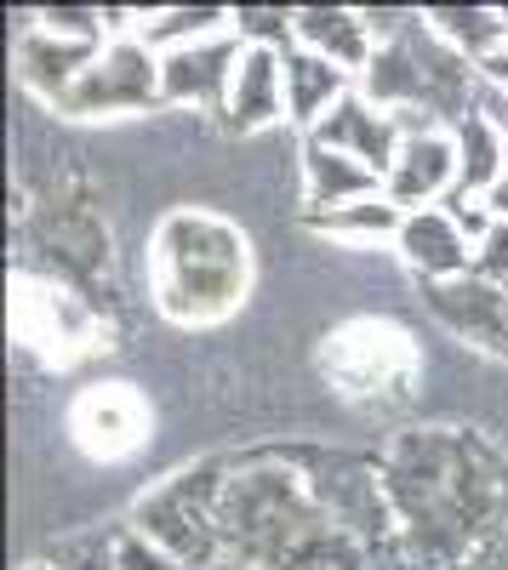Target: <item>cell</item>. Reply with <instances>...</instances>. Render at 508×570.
<instances>
[{"instance_id": "obj_2", "label": "cell", "mask_w": 508, "mask_h": 570, "mask_svg": "<svg viewBox=\"0 0 508 570\" xmlns=\"http://www.w3.org/2000/svg\"><path fill=\"white\" fill-rule=\"evenodd\" d=\"M155 303L177 325H212L246 303V234L212 212H172L155 228Z\"/></svg>"}, {"instance_id": "obj_25", "label": "cell", "mask_w": 508, "mask_h": 570, "mask_svg": "<svg viewBox=\"0 0 508 570\" xmlns=\"http://www.w3.org/2000/svg\"><path fill=\"white\" fill-rule=\"evenodd\" d=\"M29 570H52V564H29Z\"/></svg>"}, {"instance_id": "obj_11", "label": "cell", "mask_w": 508, "mask_h": 570, "mask_svg": "<svg viewBox=\"0 0 508 570\" xmlns=\"http://www.w3.org/2000/svg\"><path fill=\"white\" fill-rule=\"evenodd\" d=\"M98 52H104V40H69V35H52V29L35 23L18 40V80L35 91V98H46L58 109L75 91V80L98 63Z\"/></svg>"}, {"instance_id": "obj_24", "label": "cell", "mask_w": 508, "mask_h": 570, "mask_svg": "<svg viewBox=\"0 0 508 570\" xmlns=\"http://www.w3.org/2000/svg\"><path fill=\"white\" fill-rule=\"evenodd\" d=\"M480 80H491V86H502V91H508V46H502V52H497L491 63H480Z\"/></svg>"}, {"instance_id": "obj_12", "label": "cell", "mask_w": 508, "mask_h": 570, "mask_svg": "<svg viewBox=\"0 0 508 570\" xmlns=\"http://www.w3.org/2000/svg\"><path fill=\"white\" fill-rule=\"evenodd\" d=\"M314 142H326V149H343V155H354L360 166H372L378 177H389V166H394V155H400V126L378 109V104H365V91H349V98L320 120L314 131H309Z\"/></svg>"}, {"instance_id": "obj_22", "label": "cell", "mask_w": 508, "mask_h": 570, "mask_svg": "<svg viewBox=\"0 0 508 570\" xmlns=\"http://www.w3.org/2000/svg\"><path fill=\"white\" fill-rule=\"evenodd\" d=\"M475 274L491 285H508V223H497L486 240L475 246Z\"/></svg>"}, {"instance_id": "obj_9", "label": "cell", "mask_w": 508, "mask_h": 570, "mask_svg": "<svg viewBox=\"0 0 508 570\" xmlns=\"http://www.w3.org/2000/svg\"><path fill=\"white\" fill-rule=\"evenodd\" d=\"M246 63V40L228 29L195 46H177V52L160 58V86L166 104H201V109H228V91H235V75Z\"/></svg>"}, {"instance_id": "obj_3", "label": "cell", "mask_w": 508, "mask_h": 570, "mask_svg": "<svg viewBox=\"0 0 508 570\" xmlns=\"http://www.w3.org/2000/svg\"><path fill=\"white\" fill-rule=\"evenodd\" d=\"M228 462H201L172 473L166 485L144 491L131 508V531L149 537L160 553H172L183 570H217L223 537H217V502H223Z\"/></svg>"}, {"instance_id": "obj_21", "label": "cell", "mask_w": 508, "mask_h": 570, "mask_svg": "<svg viewBox=\"0 0 508 570\" xmlns=\"http://www.w3.org/2000/svg\"><path fill=\"white\" fill-rule=\"evenodd\" d=\"M115 564H120V570H183L172 553H160L149 537H137L131 525L115 537Z\"/></svg>"}, {"instance_id": "obj_6", "label": "cell", "mask_w": 508, "mask_h": 570, "mask_svg": "<svg viewBox=\"0 0 508 570\" xmlns=\"http://www.w3.org/2000/svg\"><path fill=\"white\" fill-rule=\"evenodd\" d=\"M12 331L23 337V348H35L46 365H75L80 354L109 348L98 314H91L80 297L58 292L52 279H35V274L12 279Z\"/></svg>"}, {"instance_id": "obj_5", "label": "cell", "mask_w": 508, "mask_h": 570, "mask_svg": "<svg viewBox=\"0 0 508 570\" xmlns=\"http://www.w3.org/2000/svg\"><path fill=\"white\" fill-rule=\"evenodd\" d=\"M155 104H166L160 52H149L137 35H120L115 46H104V52H98V63L75 80V91L58 104V115L109 120V115H144Z\"/></svg>"}, {"instance_id": "obj_8", "label": "cell", "mask_w": 508, "mask_h": 570, "mask_svg": "<svg viewBox=\"0 0 508 570\" xmlns=\"http://www.w3.org/2000/svg\"><path fill=\"white\" fill-rule=\"evenodd\" d=\"M423 297H429L434 320L451 331L457 343H475L480 354L508 360V285H491L480 274H463V279L423 285Z\"/></svg>"}, {"instance_id": "obj_23", "label": "cell", "mask_w": 508, "mask_h": 570, "mask_svg": "<svg viewBox=\"0 0 508 570\" xmlns=\"http://www.w3.org/2000/svg\"><path fill=\"white\" fill-rule=\"evenodd\" d=\"M486 206H491V217H497V223H508V171H502V177L491 183V195H486Z\"/></svg>"}, {"instance_id": "obj_7", "label": "cell", "mask_w": 508, "mask_h": 570, "mask_svg": "<svg viewBox=\"0 0 508 570\" xmlns=\"http://www.w3.org/2000/svg\"><path fill=\"white\" fill-rule=\"evenodd\" d=\"M69 434L86 456L98 462H120L144 445L149 434V405L131 383H91L80 389V400L69 405Z\"/></svg>"}, {"instance_id": "obj_15", "label": "cell", "mask_w": 508, "mask_h": 570, "mask_svg": "<svg viewBox=\"0 0 508 570\" xmlns=\"http://www.w3.org/2000/svg\"><path fill=\"white\" fill-rule=\"evenodd\" d=\"M303 177H309V212H338L354 200L383 195V177L372 166H360L343 149H326V142H303Z\"/></svg>"}, {"instance_id": "obj_14", "label": "cell", "mask_w": 508, "mask_h": 570, "mask_svg": "<svg viewBox=\"0 0 508 570\" xmlns=\"http://www.w3.org/2000/svg\"><path fill=\"white\" fill-rule=\"evenodd\" d=\"M286 115V52H268V46H246V63L228 91L223 126L228 131H257L268 120Z\"/></svg>"}, {"instance_id": "obj_16", "label": "cell", "mask_w": 508, "mask_h": 570, "mask_svg": "<svg viewBox=\"0 0 508 570\" xmlns=\"http://www.w3.org/2000/svg\"><path fill=\"white\" fill-rule=\"evenodd\" d=\"M343 98H349V69H338L332 58L309 52V46H292V52H286V120L314 131Z\"/></svg>"}, {"instance_id": "obj_19", "label": "cell", "mask_w": 508, "mask_h": 570, "mask_svg": "<svg viewBox=\"0 0 508 570\" xmlns=\"http://www.w3.org/2000/svg\"><path fill=\"white\" fill-rule=\"evenodd\" d=\"M457 155H463L457 188H463V195H491V183L508 171V137L469 109L463 126H457Z\"/></svg>"}, {"instance_id": "obj_10", "label": "cell", "mask_w": 508, "mask_h": 570, "mask_svg": "<svg viewBox=\"0 0 508 570\" xmlns=\"http://www.w3.org/2000/svg\"><path fill=\"white\" fill-rule=\"evenodd\" d=\"M457 171H463V155H457L451 137H440V131L406 137L394 166H389V177H383V195L400 212H429L434 200H446L457 188Z\"/></svg>"}, {"instance_id": "obj_1", "label": "cell", "mask_w": 508, "mask_h": 570, "mask_svg": "<svg viewBox=\"0 0 508 570\" xmlns=\"http://www.w3.org/2000/svg\"><path fill=\"white\" fill-rule=\"evenodd\" d=\"M378 485L411 570H463L508 513V468L475 428H406Z\"/></svg>"}, {"instance_id": "obj_13", "label": "cell", "mask_w": 508, "mask_h": 570, "mask_svg": "<svg viewBox=\"0 0 508 570\" xmlns=\"http://www.w3.org/2000/svg\"><path fill=\"white\" fill-rule=\"evenodd\" d=\"M400 257H406V268H411V274H423V285L475 274V246H469V234L457 228L440 206H429V212H406V228H400Z\"/></svg>"}, {"instance_id": "obj_18", "label": "cell", "mask_w": 508, "mask_h": 570, "mask_svg": "<svg viewBox=\"0 0 508 570\" xmlns=\"http://www.w3.org/2000/svg\"><path fill=\"white\" fill-rule=\"evenodd\" d=\"M423 23L451 46V52H463L469 63H491L508 46V18L486 12V7H434V12H423Z\"/></svg>"}, {"instance_id": "obj_20", "label": "cell", "mask_w": 508, "mask_h": 570, "mask_svg": "<svg viewBox=\"0 0 508 570\" xmlns=\"http://www.w3.org/2000/svg\"><path fill=\"white\" fill-rule=\"evenodd\" d=\"M309 228L338 234V240H378V234H394L400 240L406 212L389 195H372V200H354V206H338V212H309Z\"/></svg>"}, {"instance_id": "obj_4", "label": "cell", "mask_w": 508, "mask_h": 570, "mask_svg": "<svg viewBox=\"0 0 508 570\" xmlns=\"http://www.w3.org/2000/svg\"><path fill=\"white\" fill-rule=\"evenodd\" d=\"M320 371L354 405H394L418 383L423 354L394 320H349L320 343Z\"/></svg>"}, {"instance_id": "obj_17", "label": "cell", "mask_w": 508, "mask_h": 570, "mask_svg": "<svg viewBox=\"0 0 508 570\" xmlns=\"http://www.w3.org/2000/svg\"><path fill=\"white\" fill-rule=\"evenodd\" d=\"M292 35H297V46H309V52H320V58H332L338 69H360V75H365V69H372V58H378L365 12H326V7H309V12H297Z\"/></svg>"}]
</instances>
